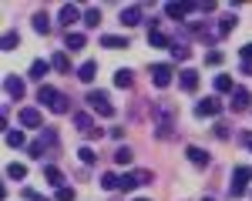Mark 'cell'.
I'll return each instance as SVG.
<instances>
[{"label":"cell","instance_id":"28","mask_svg":"<svg viewBox=\"0 0 252 201\" xmlns=\"http://www.w3.org/2000/svg\"><path fill=\"white\" fill-rule=\"evenodd\" d=\"M74 127H81V131H88V134L94 131V124H91V118H88L84 111H78V114H74Z\"/></svg>","mask_w":252,"mask_h":201},{"label":"cell","instance_id":"22","mask_svg":"<svg viewBox=\"0 0 252 201\" xmlns=\"http://www.w3.org/2000/svg\"><path fill=\"white\" fill-rule=\"evenodd\" d=\"M232 27H239V20L232 14H225V17L219 20V37H225V34H232Z\"/></svg>","mask_w":252,"mask_h":201},{"label":"cell","instance_id":"48","mask_svg":"<svg viewBox=\"0 0 252 201\" xmlns=\"http://www.w3.org/2000/svg\"><path fill=\"white\" fill-rule=\"evenodd\" d=\"M135 201H148V198H135Z\"/></svg>","mask_w":252,"mask_h":201},{"label":"cell","instance_id":"30","mask_svg":"<svg viewBox=\"0 0 252 201\" xmlns=\"http://www.w3.org/2000/svg\"><path fill=\"white\" fill-rule=\"evenodd\" d=\"M172 57H175V60H189V57H192L189 44H172Z\"/></svg>","mask_w":252,"mask_h":201},{"label":"cell","instance_id":"40","mask_svg":"<svg viewBox=\"0 0 252 201\" xmlns=\"http://www.w3.org/2000/svg\"><path fill=\"white\" fill-rule=\"evenodd\" d=\"M239 57H242V64H252V44H246V47L239 50Z\"/></svg>","mask_w":252,"mask_h":201},{"label":"cell","instance_id":"46","mask_svg":"<svg viewBox=\"0 0 252 201\" xmlns=\"http://www.w3.org/2000/svg\"><path fill=\"white\" fill-rule=\"evenodd\" d=\"M242 74H252V64H242Z\"/></svg>","mask_w":252,"mask_h":201},{"label":"cell","instance_id":"4","mask_svg":"<svg viewBox=\"0 0 252 201\" xmlns=\"http://www.w3.org/2000/svg\"><path fill=\"white\" fill-rule=\"evenodd\" d=\"M172 77H175L172 64H152V84H155V87H168Z\"/></svg>","mask_w":252,"mask_h":201},{"label":"cell","instance_id":"17","mask_svg":"<svg viewBox=\"0 0 252 201\" xmlns=\"http://www.w3.org/2000/svg\"><path fill=\"white\" fill-rule=\"evenodd\" d=\"M64 44H67V50H81V47L88 44V37H84L81 30H67V37H64Z\"/></svg>","mask_w":252,"mask_h":201},{"label":"cell","instance_id":"42","mask_svg":"<svg viewBox=\"0 0 252 201\" xmlns=\"http://www.w3.org/2000/svg\"><path fill=\"white\" fill-rule=\"evenodd\" d=\"M239 141H242V144L252 151V131H239Z\"/></svg>","mask_w":252,"mask_h":201},{"label":"cell","instance_id":"3","mask_svg":"<svg viewBox=\"0 0 252 201\" xmlns=\"http://www.w3.org/2000/svg\"><path fill=\"white\" fill-rule=\"evenodd\" d=\"M88 104H91V111H97L101 118H111L115 114V107H111V100H108V94L104 91H88Z\"/></svg>","mask_w":252,"mask_h":201},{"label":"cell","instance_id":"8","mask_svg":"<svg viewBox=\"0 0 252 201\" xmlns=\"http://www.w3.org/2000/svg\"><path fill=\"white\" fill-rule=\"evenodd\" d=\"M58 20L64 24V27H71V24H78V20H84V14H81L74 3H64L61 7V14H58Z\"/></svg>","mask_w":252,"mask_h":201},{"label":"cell","instance_id":"34","mask_svg":"<svg viewBox=\"0 0 252 201\" xmlns=\"http://www.w3.org/2000/svg\"><path fill=\"white\" fill-rule=\"evenodd\" d=\"M54 201H74V188H58V195H54Z\"/></svg>","mask_w":252,"mask_h":201},{"label":"cell","instance_id":"26","mask_svg":"<svg viewBox=\"0 0 252 201\" xmlns=\"http://www.w3.org/2000/svg\"><path fill=\"white\" fill-rule=\"evenodd\" d=\"M47 67H51V64H47V60H34V64H31V71H27V74H31V77H34V80H40V77H44V74H47Z\"/></svg>","mask_w":252,"mask_h":201},{"label":"cell","instance_id":"36","mask_svg":"<svg viewBox=\"0 0 252 201\" xmlns=\"http://www.w3.org/2000/svg\"><path fill=\"white\" fill-rule=\"evenodd\" d=\"M115 161H118V164H128V161H131V148H118Z\"/></svg>","mask_w":252,"mask_h":201},{"label":"cell","instance_id":"16","mask_svg":"<svg viewBox=\"0 0 252 201\" xmlns=\"http://www.w3.org/2000/svg\"><path fill=\"white\" fill-rule=\"evenodd\" d=\"M31 24H34V30H37V34H51V17H47V10H37Z\"/></svg>","mask_w":252,"mask_h":201},{"label":"cell","instance_id":"44","mask_svg":"<svg viewBox=\"0 0 252 201\" xmlns=\"http://www.w3.org/2000/svg\"><path fill=\"white\" fill-rule=\"evenodd\" d=\"M215 138H229V127L225 124H215Z\"/></svg>","mask_w":252,"mask_h":201},{"label":"cell","instance_id":"31","mask_svg":"<svg viewBox=\"0 0 252 201\" xmlns=\"http://www.w3.org/2000/svg\"><path fill=\"white\" fill-rule=\"evenodd\" d=\"M7 144H10V148H24V144H27V138H24V134H20V131H7Z\"/></svg>","mask_w":252,"mask_h":201},{"label":"cell","instance_id":"11","mask_svg":"<svg viewBox=\"0 0 252 201\" xmlns=\"http://www.w3.org/2000/svg\"><path fill=\"white\" fill-rule=\"evenodd\" d=\"M58 91H54V87H51V84H44V87H40L37 91V104H44V107H51V111H54V104H58Z\"/></svg>","mask_w":252,"mask_h":201},{"label":"cell","instance_id":"20","mask_svg":"<svg viewBox=\"0 0 252 201\" xmlns=\"http://www.w3.org/2000/svg\"><path fill=\"white\" fill-rule=\"evenodd\" d=\"M101 188H108V191H121V178H118L115 171H104V175H101Z\"/></svg>","mask_w":252,"mask_h":201},{"label":"cell","instance_id":"43","mask_svg":"<svg viewBox=\"0 0 252 201\" xmlns=\"http://www.w3.org/2000/svg\"><path fill=\"white\" fill-rule=\"evenodd\" d=\"M198 10H202V14H212L215 3H212V0H202V3H198Z\"/></svg>","mask_w":252,"mask_h":201},{"label":"cell","instance_id":"14","mask_svg":"<svg viewBox=\"0 0 252 201\" xmlns=\"http://www.w3.org/2000/svg\"><path fill=\"white\" fill-rule=\"evenodd\" d=\"M215 91H219V94H235L232 74H219V77H215Z\"/></svg>","mask_w":252,"mask_h":201},{"label":"cell","instance_id":"10","mask_svg":"<svg viewBox=\"0 0 252 201\" xmlns=\"http://www.w3.org/2000/svg\"><path fill=\"white\" fill-rule=\"evenodd\" d=\"M249 104H252V94L246 91V87H235V94H232V100H229V107H232V111H246Z\"/></svg>","mask_w":252,"mask_h":201},{"label":"cell","instance_id":"38","mask_svg":"<svg viewBox=\"0 0 252 201\" xmlns=\"http://www.w3.org/2000/svg\"><path fill=\"white\" fill-rule=\"evenodd\" d=\"M24 198L27 201H51V198H44V195H37L34 188H24Z\"/></svg>","mask_w":252,"mask_h":201},{"label":"cell","instance_id":"9","mask_svg":"<svg viewBox=\"0 0 252 201\" xmlns=\"http://www.w3.org/2000/svg\"><path fill=\"white\" fill-rule=\"evenodd\" d=\"M20 127H27V131L40 127V111L37 107H24V111H20Z\"/></svg>","mask_w":252,"mask_h":201},{"label":"cell","instance_id":"23","mask_svg":"<svg viewBox=\"0 0 252 201\" xmlns=\"http://www.w3.org/2000/svg\"><path fill=\"white\" fill-rule=\"evenodd\" d=\"M51 67H54V71H61V74H67V71H71L67 54H54V57H51Z\"/></svg>","mask_w":252,"mask_h":201},{"label":"cell","instance_id":"15","mask_svg":"<svg viewBox=\"0 0 252 201\" xmlns=\"http://www.w3.org/2000/svg\"><path fill=\"white\" fill-rule=\"evenodd\" d=\"M121 24H125V27L141 24V7H125V10H121Z\"/></svg>","mask_w":252,"mask_h":201},{"label":"cell","instance_id":"2","mask_svg":"<svg viewBox=\"0 0 252 201\" xmlns=\"http://www.w3.org/2000/svg\"><path fill=\"white\" fill-rule=\"evenodd\" d=\"M249 184H252V168L249 164H239L232 171V188H229V195H232V198H242V195L249 191Z\"/></svg>","mask_w":252,"mask_h":201},{"label":"cell","instance_id":"21","mask_svg":"<svg viewBox=\"0 0 252 201\" xmlns=\"http://www.w3.org/2000/svg\"><path fill=\"white\" fill-rule=\"evenodd\" d=\"M94 74H97V64L94 60H84L78 67V80H94Z\"/></svg>","mask_w":252,"mask_h":201},{"label":"cell","instance_id":"39","mask_svg":"<svg viewBox=\"0 0 252 201\" xmlns=\"http://www.w3.org/2000/svg\"><path fill=\"white\" fill-rule=\"evenodd\" d=\"M205 64L219 67V64H222V54H219V50H209V54H205Z\"/></svg>","mask_w":252,"mask_h":201},{"label":"cell","instance_id":"32","mask_svg":"<svg viewBox=\"0 0 252 201\" xmlns=\"http://www.w3.org/2000/svg\"><path fill=\"white\" fill-rule=\"evenodd\" d=\"M17 44H20V37L14 34V30H7V34H3V50H14Z\"/></svg>","mask_w":252,"mask_h":201},{"label":"cell","instance_id":"27","mask_svg":"<svg viewBox=\"0 0 252 201\" xmlns=\"http://www.w3.org/2000/svg\"><path fill=\"white\" fill-rule=\"evenodd\" d=\"M7 178L24 181V178H27V164H7Z\"/></svg>","mask_w":252,"mask_h":201},{"label":"cell","instance_id":"5","mask_svg":"<svg viewBox=\"0 0 252 201\" xmlns=\"http://www.w3.org/2000/svg\"><path fill=\"white\" fill-rule=\"evenodd\" d=\"M219 111H222V100L219 98H202L195 104V118H215Z\"/></svg>","mask_w":252,"mask_h":201},{"label":"cell","instance_id":"6","mask_svg":"<svg viewBox=\"0 0 252 201\" xmlns=\"http://www.w3.org/2000/svg\"><path fill=\"white\" fill-rule=\"evenodd\" d=\"M3 91H7V98L20 100L24 98V80H20L17 74H7V77H3Z\"/></svg>","mask_w":252,"mask_h":201},{"label":"cell","instance_id":"47","mask_svg":"<svg viewBox=\"0 0 252 201\" xmlns=\"http://www.w3.org/2000/svg\"><path fill=\"white\" fill-rule=\"evenodd\" d=\"M202 201H215V198H209V195H205V198H202Z\"/></svg>","mask_w":252,"mask_h":201},{"label":"cell","instance_id":"24","mask_svg":"<svg viewBox=\"0 0 252 201\" xmlns=\"http://www.w3.org/2000/svg\"><path fill=\"white\" fill-rule=\"evenodd\" d=\"M131 80H135V74H131V71H125V67H121V71H115V87H131Z\"/></svg>","mask_w":252,"mask_h":201},{"label":"cell","instance_id":"13","mask_svg":"<svg viewBox=\"0 0 252 201\" xmlns=\"http://www.w3.org/2000/svg\"><path fill=\"white\" fill-rule=\"evenodd\" d=\"M185 158L192 161L195 168H205V164L212 161V158H209V151H202V148H189V151H185Z\"/></svg>","mask_w":252,"mask_h":201},{"label":"cell","instance_id":"18","mask_svg":"<svg viewBox=\"0 0 252 201\" xmlns=\"http://www.w3.org/2000/svg\"><path fill=\"white\" fill-rule=\"evenodd\" d=\"M44 181H51L54 188H64V175H61L54 164H44Z\"/></svg>","mask_w":252,"mask_h":201},{"label":"cell","instance_id":"19","mask_svg":"<svg viewBox=\"0 0 252 201\" xmlns=\"http://www.w3.org/2000/svg\"><path fill=\"white\" fill-rule=\"evenodd\" d=\"M182 91H198V74L195 71H182Z\"/></svg>","mask_w":252,"mask_h":201},{"label":"cell","instance_id":"37","mask_svg":"<svg viewBox=\"0 0 252 201\" xmlns=\"http://www.w3.org/2000/svg\"><path fill=\"white\" fill-rule=\"evenodd\" d=\"M67 107H71V100H67L64 94H61V98H58V104H54V114H64Z\"/></svg>","mask_w":252,"mask_h":201},{"label":"cell","instance_id":"12","mask_svg":"<svg viewBox=\"0 0 252 201\" xmlns=\"http://www.w3.org/2000/svg\"><path fill=\"white\" fill-rule=\"evenodd\" d=\"M131 40L128 37H118V34H101V47H111V50H125Z\"/></svg>","mask_w":252,"mask_h":201},{"label":"cell","instance_id":"41","mask_svg":"<svg viewBox=\"0 0 252 201\" xmlns=\"http://www.w3.org/2000/svg\"><path fill=\"white\" fill-rule=\"evenodd\" d=\"M27 151H31V158H40V154H44V141H37V144H31Z\"/></svg>","mask_w":252,"mask_h":201},{"label":"cell","instance_id":"35","mask_svg":"<svg viewBox=\"0 0 252 201\" xmlns=\"http://www.w3.org/2000/svg\"><path fill=\"white\" fill-rule=\"evenodd\" d=\"M78 158H81V164H94V151H91V148H81V151H78Z\"/></svg>","mask_w":252,"mask_h":201},{"label":"cell","instance_id":"45","mask_svg":"<svg viewBox=\"0 0 252 201\" xmlns=\"http://www.w3.org/2000/svg\"><path fill=\"white\" fill-rule=\"evenodd\" d=\"M138 175V181H141V184H148V181H152V171H135Z\"/></svg>","mask_w":252,"mask_h":201},{"label":"cell","instance_id":"25","mask_svg":"<svg viewBox=\"0 0 252 201\" xmlns=\"http://www.w3.org/2000/svg\"><path fill=\"white\" fill-rule=\"evenodd\" d=\"M148 44H152V47H165V44H168V37L158 30L155 24H152V30H148Z\"/></svg>","mask_w":252,"mask_h":201},{"label":"cell","instance_id":"33","mask_svg":"<svg viewBox=\"0 0 252 201\" xmlns=\"http://www.w3.org/2000/svg\"><path fill=\"white\" fill-rule=\"evenodd\" d=\"M135 184H141V181H138V175L131 171V175H125V178H121V191H131Z\"/></svg>","mask_w":252,"mask_h":201},{"label":"cell","instance_id":"1","mask_svg":"<svg viewBox=\"0 0 252 201\" xmlns=\"http://www.w3.org/2000/svg\"><path fill=\"white\" fill-rule=\"evenodd\" d=\"M155 134L161 141H168L175 134V111L168 104H155Z\"/></svg>","mask_w":252,"mask_h":201},{"label":"cell","instance_id":"29","mask_svg":"<svg viewBox=\"0 0 252 201\" xmlns=\"http://www.w3.org/2000/svg\"><path fill=\"white\" fill-rule=\"evenodd\" d=\"M97 24H101V10L97 7H88L84 10V27H97Z\"/></svg>","mask_w":252,"mask_h":201},{"label":"cell","instance_id":"7","mask_svg":"<svg viewBox=\"0 0 252 201\" xmlns=\"http://www.w3.org/2000/svg\"><path fill=\"white\" fill-rule=\"evenodd\" d=\"M192 10H198V3H168V7H165V14L172 20H185Z\"/></svg>","mask_w":252,"mask_h":201}]
</instances>
